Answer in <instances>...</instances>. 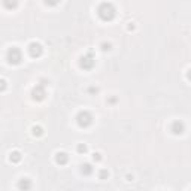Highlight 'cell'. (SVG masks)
I'll return each instance as SVG.
<instances>
[{
  "label": "cell",
  "instance_id": "obj_1",
  "mask_svg": "<svg viewBox=\"0 0 191 191\" xmlns=\"http://www.w3.org/2000/svg\"><path fill=\"white\" fill-rule=\"evenodd\" d=\"M97 15H99L100 20H103V21H112L114 17H115V8H114V5H111V3H108V2L102 3V5L97 8Z\"/></svg>",
  "mask_w": 191,
  "mask_h": 191
},
{
  "label": "cell",
  "instance_id": "obj_2",
  "mask_svg": "<svg viewBox=\"0 0 191 191\" xmlns=\"http://www.w3.org/2000/svg\"><path fill=\"white\" fill-rule=\"evenodd\" d=\"M6 58H8L9 64H20L21 60H23V54H21V51H20L17 46H12V48L8 49Z\"/></svg>",
  "mask_w": 191,
  "mask_h": 191
},
{
  "label": "cell",
  "instance_id": "obj_3",
  "mask_svg": "<svg viewBox=\"0 0 191 191\" xmlns=\"http://www.w3.org/2000/svg\"><path fill=\"white\" fill-rule=\"evenodd\" d=\"M94 63H95V58H94V55H93V52H91V51H90V52H87L85 55H82V57H81V60H79L81 67H82V69H85V70L93 69Z\"/></svg>",
  "mask_w": 191,
  "mask_h": 191
},
{
  "label": "cell",
  "instance_id": "obj_4",
  "mask_svg": "<svg viewBox=\"0 0 191 191\" xmlns=\"http://www.w3.org/2000/svg\"><path fill=\"white\" fill-rule=\"evenodd\" d=\"M76 121H78V124H79V127H88V126H91V123H93V117H91V114L90 112H87V111H81L79 114H78V117H76Z\"/></svg>",
  "mask_w": 191,
  "mask_h": 191
},
{
  "label": "cell",
  "instance_id": "obj_5",
  "mask_svg": "<svg viewBox=\"0 0 191 191\" xmlns=\"http://www.w3.org/2000/svg\"><path fill=\"white\" fill-rule=\"evenodd\" d=\"M45 87H46V84H45V81H42V84H39V85H36V87L33 88L32 95H33L35 100H43V99H45V95H46Z\"/></svg>",
  "mask_w": 191,
  "mask_h": 191
},
{
  "label": "cell",
  "instance_id": "obj_6",
  "mask_svg": "<svg viewBox=\"0 0 191 191\" xmlns=\"http://www.w3.org/2000/svg\"><path fill=\"white\" fill-rule=\"evenodd\" d=\"M42 52H43V48H42V45H40L39 42H30V45H29V54H30L33 58L40 57Z\"/></svg>",
  "mask_w": 191,
  "mask_h": 191
},
{
  "label": "cell",
  "instance_id": "obj_7",
  "mask_svg": "<svg viewBox=\"0 0 191 191\" xmlns=\"http://www.w3.org/2000/svg\"><path fill=\"white\" fill-rule=\"evenodd\" d=\"M67 161H69V155L66 154V152H57L55 154V163L57 164H60V166H64V164H67Z\"/></svg>",
  "mask_w": 191,
  "mask_h": 191
},
{
  "label": "cell",
  "instance_id": "obj_8",
  "mask_svg": "<svg viewBox=\"0 0 191 191\" xmlns=\"http://www.w3.org/2000/svg\"><path fill=\"white\" fill-rule=\"evenodd\" d=\"M184 130H185V127H184V124H182L181 121H175V123L172 124V131H173V134H182Z\"/></svg>",
  "mask_w": 191,
  "mask_h": 191
},
{
  "label": "cell",
  "instance_id": "obj_9",
  "mask_svg": "<svg viewBox=\"0 0 191 191\" xmlns=\"http://www.w3.org/2000/svg\"><path fill=\"white\" fill-rule=\"evenodd\" d=\"M18 188L20 190H30L32 188V181L29 178H23L20 182H18Z\"/></svg>",
  "mask_w": 191,
  "mask_h": 191
},
{
  "label": "cell",
  "instance_id": "obj_10",
  "mask_svg": "<svg viewBox=\"0 0 191 191\" xmlns=\"http://www.w3.org/2000/svg\"><path fill=\"white\" fill-rule=\"evenodd\" d=\"M81 173L85 175V176H90V175L93 173V166H91L90 163H84V164L81 166Z\"/></svg>",
  "mask_w": 191,
  "mask_h": 191
},
{
  "label": "cell",
  "instance_id": "obj_11",
  "mask_svg": "<svg viewBox=\"0 0 191 191\" xmlns=\"http://www.w3.org/2000/svg\"><path fill=\"white\" fill-rule=\"evenodd\" d=\"M21 158H23V155H21V152H20V151H12V152H11V155H9L11 163H20V161H21Z\"/></svg>",
  "mask_w": 191,
  "mask_h": 191
},
{
  "label": "cell",
  "instance_id": "obj_12",
  "mask_svg": "<svg viewBox=\"0 0 191 191\" xmlns=\"http://www.w3.org/2000/svg\"><path fill=\"white\" fill-rule=\"evenodd\" d=\"M3 6L6 9H15L18 6V0H3Z\"/></svg>",
  "mask_w": 191,
  "mask_h": 191
},
{
  "label": "cell",
  "instance_id": "obj_13",
  "mask_svg": "<svg viewBox=\"0 0 191 191\" xmlns=\"http://www.w3.org/2000/svg\"><path fill=\"white\" fill-rule=\"evenodd\" d=\"M32 133H33V136H36V137H40V136L43 134V129H42L40 126H35V127L32 129Z\"/></svg>",
  "mask_w": 191,
  "mask_h": 191
},
{
  "label": "cell",
  "instance_id": "obj_14",
  "mask_svg": "<svg viewBox=\"0 0 191 191\" xmlns=\"http://www.w3.org/2000/svg\"><path fill=\"white\" fill-rule=\"evenodd\" d=\"M108 178H109V172L106 169H102L99 172V179H108Z\"/></svg>",
  "mask_w": 191,
  "mask_h": 191
},
{
  "label": "cell",
  "instance_id": "obj_15",
  "mask_svg": "<svg viewBox=\"0 0 191 191\" xmlns=\"http://www.w3.org/2000/svg\"><path fill=\"white\" fill-rule=\"evenodd\" d=\"M87 149H88V148H87L85 143H79V145H78V152H79V154H85Z\"/></svg>",
  "mask_w": 191,
  "mask_h": 191
},
{
  "label": "cell",
  "instance_id": "obj_16",
  "mask_svg": "<svg viewBox=\"0 0 191 191\" xmlns=\"http://www.w3.org/2000/svg\"><path fill=\"white\" fill-rule=\"evenodd\" d=\"M6 88H8V82L3 78H0V91H5Z\"/></svg>",
  "mask_w": 191,
  "mask_h": 191
},
{
  "label": "cell",
  "instance_id": "obj_17",
  "mask_svg": "<svg viewBox=\"0 0 191 191\" xmlns=\"http://www.w3.org/2000/svg\"><path fill=\"white\" fill-rule=\"evenodd\" d=\"M93 160H94V161H100V160H102V154H100V152H94V154H93Z\"/></svg>",
  "mask_w": 191,
  "mask_h": 191
},
{
  "label": "cell",
  "instance_id": "obj_18",
  "mask_svg": "<svg viewBox=\"0 0 191 191\" xmlns=\"http://www.w3.org/2000/svg\"><path fill=\"white\" fill-rule=\"evenodd\" d=\"M58 2L60 0H45V3L49 5V6H55V5H58Z\"/></svg>",
  "mask_w": 191,
  "mask_h": 191
},
{
  "label": "cell",
  "instance_id": "obj_19",
  "mask_svg": "<svg viewBox=\"0 0 191 191\" xmlns=\"http://www.w3.org/2000/svg\"><path fill=\"white\" fill-rule=\"evenodd\" d=\"M102 49L103 51H109L111 49V43H102Z\"/></svg>",
  "mask_w": 191,
  "mask_h": 191
},
{
  "label": "cell",
  "instance_id": "obj_20",
  "mask_svg": "<svg viewBox=\"0 0 191 191\" xmlns=\"http://www.w3.org/2000/svg\"><path fill=\"white\" fill-rule=\"evenodd\" d=\"M133 29H134L133 23H129V26H127V30H133Z\"/></svg>",
  "mask_w": 191,
  "mask_h": 191
},
{
  "label": "cell",
  "instance_id": "obj_21",
  "mask_svg": "<svg viewBox=\"0 0 191 191\" xmlns=\"http://www.w3.org/2000/svg\"><path fill=\"white\" fill-rule=\"evenodd\" d=\"M88 91H90V93H97V88H94V87H91V88H90Z\"/></svg>",
  "mask_w": 191,
  "mask_h": 191
},
{
  "label": "cell",
  "instance_id": "obj_22",
  "mask_svg": "<svg viewBox=\"0 0 191 191\" xmlns=\"http://www.w3.org/2000/svg\"><path fill=\"white\" fill-rule=\"evenodd\" d=\"M126 178H127V181H133V175H127Z\"/></svg>",
  "mask_w": 191,
  "mask_h": 191
}]
</instances>
